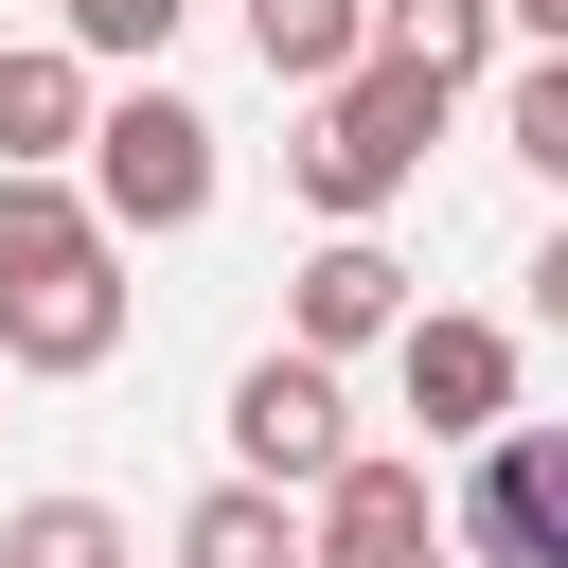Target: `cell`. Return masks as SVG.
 I'll return each mask as SVG.
<instances>
[{"mask_svg":"<svg viewBox=\"0 0 568 568\" xmlns=\"http://www.w3.org/2000/svg\"><path fill=\"white\" fill-rule=\"evenodd\" d=\"M124 355V248L71 178H0V373H106Z\"/></svg>","mask_w":568,"mask_h":568,"instance_id":"6da1fadb","label":"cell"},{"mask_svg":"<svg viewBox=\"0 0 568 568\" xmlns=\"http://www.w3.org/2000/svg\"><path fill=\"white\" fill-rule=\"evenodd\" d=\"M426 142H444V89L373 53V71H337V89L302 106V142H284V178H302V195H320L337 231H373V213H390V195L426 178Z\"/></svg>","mask_w":568,"mask_h":568,"instance_id":"7a4b0ae2","label":"cell"},{"mask_svg":"<svg viewBox=\"0 0 568 568\" xmlns=\"http://www.w3.org/2000/svg\"><path fill=\"white\" fill-rule=\"evenodd\" d=\"M71 195L106 213V248L195 231V213H213V106H195V89H124V106H89V178H71Z\"/></svg>","mask_w":568,"mask_h":568,"instance_id":"3957f363","label":"cell"},{"mask_svg":"<svg viewBox=\"0 0 568 568\" xmlns=\"http://www.w3.org/2000/svg\"><path fill=\"white\" fill-rule=\"evenodd\" d=\"M337 462H355L337 373H320V355H248V373H231V479H248V497H320Z\"/></svg>","mask_w":568,"mask_h":568,"instance_id":"277c9868","label":"cell"},{"mask_svg":"<svg viewBox=\"0 0 568 568\" xmlns=\"http://www.w3.org/2000/svg\"><path fill=\"white\" fill-rule=\"evenodd\" d=\"M302 568H444V497H426V462L355 444V462L302 497Z\"/></svg>","mask_w":568,"mask_h":568,"instance_id":"5b68a950","label":"cell"},{"mask_svg":"<svg viewBox=\"0 0 568 568\" xmlns=\"http://www.w3.org/2000/svg\"><path fill=\"white\" fill-rule=\"evenodd\" d=\"M444 550H479V568H568V426H497L479 479H462V515H444Z\"/></svg>","mask_w":568,"mask_h":568,"instance_id":"8992f818","label":"cell"},{"mask_svg":"<svg viewBox=\"0 0 568 568\" xmlns=\"http://www.w3.org/2000/svg\"><path fill=\"white\" fill-rule=\"evenodd\" d=\"M373 337H408V266L373 248V231H320L302 266H284V355H373Z\"/></svg>","mask_w":568,"mask_h":568,"instance_id":"52a82bcc","label":"cell"},{"mask_svg":"<svg viewBox=\"0 0 568 568\" xmlns=\"http://www.w3.org/2000/svg\"><path fill=\"white\" fill-rule=\"evenodd\" d=\"M390 373H408V426H426V444H497V426H515V337H497V320H426V302H408Z\"/></svg>","mask_w":568,"mask_h":568,"instance_id":"ba28073f","label":"cell"},{"mask_svg":"<svg viewBox=\"0 0 568 568\" xmlns=\"http://www.w3.org/2000/svg\"><path fill=\"white\" fill-rule=\"evenodd\" d=\"M71 160H89V71L53 36H18L0 53V178H71Z\"/></svg>","mask_w":568,"mask_h":568,"instance_id":"9c48e42d","label":"cell"},{"mask_svg":"<svg viewBox=\"0 0 568 568\" xmlns=\"http://www.w3.org/2000/svg\"><path fill=\"white\" fill-rule=\"evenodd\" d=\"M373 53H390V71H426V89L462 106V89L497 71V0H373Z\"/></svg>","mask_w":568,"mask_h":568,"instance_id":"30bf717a","label":"cell"},{"mask_svg":"<svg viewBox=\"0 0 568 568\" xmlns=\"http://www.w3.org/2000/svg\"><path fill=\"white\" fill-rule=\"evenodd\" d=\"M248 53H266V89H337V71H373V0H248Z\"/></svg>","mask_w":568,"mask_h":568,"instance_id":"8fae6325","label":"cell"},{"mask_svg":"<svg viewBox=\"0 0 568 568\" xmlns=\"http://www.w3.org/2000/svg\"><path fill=\"white\" fill-rule=\"evenodd\" d=\"M178 568H302V515L248 497V479H213V497L178 515Z\"/></svg>","mask_w":568,"mask_h":568,"instance_id":"7c38bea8","label":"cell"},{"mask_svg":"<svg viewBox=\"0 0 568 568\" xmlns=\"http://www.w3.org/2000/svg\"><path fill=\"white\" fill-rule=\"evenodd\" d=\"M0 568H142V550H124L106 497H18L0 515Z\"/></svg>","mask_w":568,"mask_h":568,"instance_id":"4fadbf2b","label":"cell"},{"mask_svg":"<svg viewBox=\"0 0 568 568\" xmlns=\"http://www.w3.org/2000/svg\"><path fill=\"white\" fill-rule=\"evenodd\" d=\"M178 18H195V0H53V53H71V71H160Z\"/></svg>","mask_w":568,"mask_h":568,"instance_id":"5bb4252c","label":"cell"},{"mask_svg":"<svg viewBox=\"0 0 568 568\" xmlns=\"http://www.w3.org/2000/svg\"><path fill=\"white\" fill-rule=\"evenodd\" d=\"M497 142H515L532 178H568V53H532V71L497 89Z\"/></svg>","mask_w":568,"mask_h":568,"instance_id":"9a60e30c","label":"cell"},{"mask_svg":"<svg viewBox=\"0 0 568 568\" xmlns=\"http://www.w3.org/2000/svg\"><path fill=\"white\" fill-rule=\"evenodd\" d=\"M532 320H550V337H568V231H550V248H532Z\"/></svg>","mask_w":568,"mask_h":568,"instance_id":"2e32d148","label":"cell"},{"mask_svg":"<svg viewBox=\"0 0 568 568\" xmlns=\"http://www.w3.org/2000/svg\"><path fill=\"white\" fill-rule=\"evenodd\" d=\"M497 18H515V36H532V53H568V0H497Z\"/></svg>","mask_w":568,"mask_h":568,"instance_id":"e0dca14e","label":"cell"}]
</instances>
